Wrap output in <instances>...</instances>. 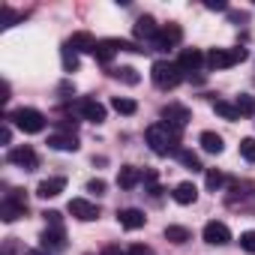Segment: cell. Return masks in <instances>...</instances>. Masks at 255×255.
<instances>
[{
	"label": "cell",
	"instance_id": "cell-17",
	"mask_svg": "<svg viewBox=\"0 0 255 255\" xmlns=\"http://www.w3.org/2000/svg\"><path fill=\"white\" fill-rule=\"evenodd\" d=\"M63 189H66V177H48L36 186V195L39 198H57Z\"/></svg>",
	"mask_w": 255,
	"mask_h": 255
},
{
	"label": "cell",
	"instance_id": "cell-1",
	"mask_svg": "<svg viewBox=\"0 0 255 255\" xmlns=\"http://www.w3.org/2000/svg\"><path fill=\"white\" fill-rule=\"evenodd\" d=\"M144 138H147V144H150V150L156 153V156H177V144H180V132L177 129H171V126H165V123H153V126H147V132H144Z\"/></svg>",
	"mask_w": 255,
	"mask_h": 255
},
{
	"label": "cell",
	"instance_id": "cell-21",
	"mask_svg": "<svg viewBox=\"0 0 255 255\" xmlns=\"http://www.w3.org/2000/svg\"><path fill=\"white\" fill-rule=\"evenodd\" d=\"M114 54H117V45H114V39H102V42H96V51H93V57H96L99 63H111V60H114Z\"/></svg>",
	"mask_w": 255,
	"mask_h": 255
},
{
	"label": "cell",
	"instance_id": "cell-23",
	"mask_svg": "<svg viewBox=\"0 0 255 255\" xmlns=\"http://www.w3.org/2000/svg\"><path fill=\"white\" fill-rule=\"evenodd\" d=\"M213 111H216L219 117H225V120H237V117H240L237 105H231V102H225V99H216V102H213Z\"/></svg>",
	"mask_w": 255,
	"mask_h": 255
},
{
	"label": "cell",
	"instance_id": "cell-38",
	"mask_svg": "<svg viewBox=\"0 0 255 255\" xmlns=\"http://www.w3.org/2000/svg\"><path fill=\"white\" fill-rule=\"evenodd\" d=\"M102 255H129V252L120 249V246H105V249H102Z\"/></svg>",
	"mask_w": 255,
	"mask_h": 255
},
{
	"label": "cell",
	"instance_id": "cell-30",
	"mask_svg": "<svg viewBox=\"0 0 255 255\" xmlns=\"http://www.w3.org/2000/svg\"><path fill=\"white\" fill-rule=\"evenodd\" d=\"M111 75H117V78H120V81H126V84H138V81H141V78H138V72H135L132 66H123V69H114Z\"/></svg>",
	"mask_w": 255,
	"mask_h": 255
},
{
	"label": "cell",
	"instance_id": "cell-20",
	"mask_svg": "<svg viewBox=\"0 0 255 255\" xmlns=\"http://www.w3.org/2000/svg\"><path fill=\"white\" fill-rule=\"evenodd\" d=\"M66 45H69L72 51H90V54L96 51V39H93L90 33H72Z\"/></svg>",
	"mask_w": 255,
	"mask_h": 255
},
{
	"label": "cell",
	"instance_id": "cell-13",
	"mask_svg": "<svg viewBox=\"0 0 255 255\" xmlns=\"http://www.w3.org/2000/svg\"><path fill=\"white\" fill-rule=\"evenodd\" d=\"M117 222H120L126 231H138V228H144L147 216H144L138 207H126V210H120V213H117Z\"/></svg>",
	"mask_w": 255,
	"mask_h": 255
},
{
	"label": "cell",
	"instance_id": "cell-5",
	"mask_svg": "<svg viewBox=\"0 0 255 255\" xmlns=\"http://www.w3.org/2000/svg\"><path fill=\"white\" fill-rule=\"evenodd\" d=\"M24 213H27V198L21 195V189H12L3 198V204H0V219H3V222H15Z\"/></svg>",
	"mask_w": 255,
	"mask_h": 255
},
{
	"label": "cell",
	"instance_id": "cell-16",
	"mask_svg": "<svg viewBox=\"0 0 255 255\" xmlns=\"http://www.w3.org/2000/svg\"><path fill=\"white\" fill-rule=\"evenodd\" d=\"M141 180H144V171L135 168V165H123V168L117 171V186H123V189H132V186H138Z\"/></svg>",
	"mask_w": 255,
	"mask_h": 255
},
{
	"label": "cell",
	"instance_id": "cell-22",
	"mask_svg": "<svg viewBox=\"0 0 255 255\" xmlns=\"http://www.w3.org/2000/svg\"><path fill=\"white\" fill-rule=\"evenodd\" d=\"M198 141H201V147H204L207 153H222V147H225V144H222V135H216V132H210V129L201 132Z\"/></svg>",
	"mask_w": 255,
	"mask_h": 255
},
{
	"label": "cell",
	"instance_id": "cell-8",
	"mask_svg": "<svg viewBox=\"0 0 255 255\" xmlns=\"http://www.w3.org/2000/svg\"><path fill=\"white\" fill-rule=\"evenodd\" d=\"M180 39H183V30H180L177 24H165V27H159V33H156V39H153V48L168 51V48H174Z\"/></svg>",
	"mask_w": 255,
	"mask_h": 255
},
{
	"label": "cell",
	"instance_id": "cell-34",
	"mask_svg": "<svg viewBox=\"0 0 255 255\" xmlns=\"http://www.w3.org/2000/svg\"><path fill=\"white\" fill-rule=\"evenodd\" d=\"M18 18H21V15H18V12H12V9H9V6H3V27H9V24H15V21H18Z\"/></svg>",
	"mask_w": 255,
	"mask_h": 255
},
{
	"label": "cell",
	"instance_id": "cell-7",
	"mask_svg": "<svg viewBox=\"0 0 255 255\" xmlns=\"http://www.w3.org/2000/svg\"><path fill=\"white\" fill-rule=\"evenodd\" d=\"M6 159L12 162V165H18V168H24V171H33L36 165H39V156H36V150L33 147H12L9 153H6Z\"/></svg>",
	"mask_w": 255,
	"mask_h": 255
},
{
	"label": "cell",
	"instance_id": "cell-14",
	"mask_svg": "<svg viewBox=\"0 0 255 255\" xmlns=\"http://www.w3.org/2000/svg\"><path fill=\"white\" fill-rule=\"evenodd\" d=\"M48 147L51 150H63V153H75L78 150V138H75V132H54V135H48Z\"/></svg>",
	"mask_w": 255,
	"mask_h": 255
},
{
	"label": "cell",
	"instance_id": "cell-6",
	"mask_svg": "<svg viewBox=\"0 0 255 255\" xmlns=\"http://www.w3.org/2000/svg\"><path fill=\"white\" fill-rule=\"evenodd\" d=\"M192 120V114H189V108L186 105H177V102H171V105H165L162 108V123L165 126H171V129H183V126Z\"/></svg>",
	"mask_w": 255,
	"mask_h": 255
},
{
	"label": "cell",
	"instance_id": "cell-11",
	"mask_svg": "<svg viewBox=\"0 0 255 255\" xmlns=\"http://www.w3.org/2000/svg\"><path fill=\"white\" fill-rule=\"evenodd\" d=\"M204 240L210 243V246H225V243H231V231H228V225L225 222H207L204 225Z\"/></svg>",
	"mask_w": 255,
	"mask_h": 255
},
{
	"label": "cell",
	"instance_id": "cell-40",
	"mask_svg": "<svg viewBox=\"0 0 255 255\" xmlns=\"http://www.w3.org/2000/svg\"><path fill=\"white\" fill-rule=\"evenodd\" d=\"M27 255H51L48 249H27Z\"/></svg>",
	"mask_w": 255,
	"mask_h": 255
},
{
	"label": "cell",
	"instance_id": "cell-32",
	"mask_svg": "<svg viewBox=\"0 0 255 255\" xmlns=\"http://www.w3.org/2000/svg\"><path fill=\"white\" fill-rule=\"evenodd\" d=\"M240 249L249 252V255H255V231H243L240 234Z\"/></svg>",
	"mask_w": 255,
	"mask_h": 255
},
{
	"label": "cell",
	"instance_id": "cell-37",
	"mask_svg": "<svg viewBox=\"0 0 255 255\" xmlns=\"http://www.w3.org/2000/svg\"><path fill=\"white\" fill-rule=\"evenodd\" d=\"M42 216L48 219V225H54V228H60V213H57V210H45Z\"/></svg>",
	"mask_w": 255,
	"mask_h": 255
},
{
	"label": "cell",
	"instance_id": "cell-24",
	"mask_svg": "<svg viewBox=\"0 0 255 255\" xmlns=\"http://www.w3.org/2000/svg\"><path fill=\"white\" fill-rule=\"evenodd\" d=\"M177 159H180V165L189 168V171H201V168H204L201 159H198V153H192V150H177Z\"/></svg>",
	"mask_w": 255,
	"mask_h": 255
},
{
	"label": "cell",
	"instance_id": "cell-18",
	"mask_svg": "<svg viewBox=\"0 0 255 255\" xmlns=\"http://www.w3.org/2000/svg\"><path fill=\"white\" fill-rule=\"evenodd\" d=\"M156 33H159V24H156L150 15H141V18L135 21V36H138V39L153 42V39H156Z\"/></svg>",
	"mask_w": 255,
	"mask_h": 255
},
{
	"label": "cell",
	"instance_id": "cell-31",
	"mask_svg": "<svg viewBox=\"0 0 255 255\" xmlns=\"http://www.w3.org/2000/svg\"><path fill=\"white\" fill-rule=\"evenodd\" d=\"M240 156L246 162H255V138H243L240 141Z\"/></svg>",
	"mask_w": 255,
	"mask_h": 255
},
{
	"label": "cell",
	"instance_id": "cell-2",
	"mask_svg": "<svg viewBox=\"0 0 255 255\" xmlns=\"http://www.w3.org/2000/svg\"><path fill=\"white\" fill-rule=\"evenodd\" d=\"M150 78H153V84H156L159 90H174V87L183 81V72H180V66L171 63V60H156L153 69H150Z\"/></svg>",
	"mask_w": 255,
	"mask_h": 255
},
{
	"label": "cell",
	"instance_id": "cell-39",
	"mask_svg": "<svg viewBox=\"0 0 255 255\" xmlns=\"http://www.w3.org/2000/svg\"><path fill=\"white\" fill-rule=\"evenodd\" d=\"M0 141H3V144L12 141V129H9V126H3V132H0Z\"/></svg>",
	"mask_w": 255,
	"mask_h": 255
},
{
	"label": "cell",
	"instance_id": "cell-27",
	"mask_svg": "<svg viewBox=\"0 0 255 255\" xmlns=\"http://www.w3.org/2000/svg\"><path fill=\"white\" fill-rule=\"evenodd\" d=\"M111 108H114L117 114H135V111H138L135 99H126V96H114V99H111Z\"/></svg>",
	"mask_w": 255,
	"mask_h": 255
},
{
	"label": "cell",
	"instance_id": "cell-28",
	"mask_svg": "<svg viewBox=\"0 0 255 255\" xmlns=\"http://www.w3.org/2000/svg\"><path fill=\"white\" fill-rule=\"evenodd\" d=\"M60 57H63V69L66 72H75L78 69V51H72L69 45H63L60 48Z\"/></svg>",
	"mask_w": 255,
	"mask_h": 255
},
{
	"label": "cell",
	"instance_id": "cell-15",
	"mask_svg": "<svg viewBox=\"0 0 255 255\" xmlns=\"http://www.w3.org/2000/svg\"><path fill=\"white\" fill-rule=\"evenodd\" d=\"M78 111H81V117L90 120V123H102V120H105V105L96 102V99H81V102H78Z\"/></svg>",
	"mask_w": 255,
	"mask_h": 255
},
{
	"label": "cell",
	"instance_id": "cell-9",
	"mask_svg": "<svg viewBox=\"0 0 255 255\" xmlns=\"http://www.w3.org/2000/svg\"><path fill=\"white\" fill-rule=\"evenodd\" d=\"M207 57L198 51V48H183L180 51V57H177V66H180V72L183 75H192V72H198L201 69V63H204Z\"/></svg>",
	"mask_w": 255,
	"mask_h": 255
},
{
	"label": "cell",
	"instance_id": "cell-12",
	"mask_svg": "<svg viewBox=\"0 0 255 255\" xmlns=\"http://www.w3.org/2000/svg\"><path fill=\"white\" fill-rule=\"evenodd\" d=\"M42 249H48L51 255H57V252H63L66 249V234H63V228H54V225H48L45 231H42Z\"/></svg>",
	"mask_w": 255,
	"mask_h": 255
},
{
	"label": "cell",
	"instance_id": "cell-3",
	"mask_svg": "<svg viewBox=\"0 0 255 255\" xmlns=\"http://www.w3.org/2000/svg\"><path fill=\"white\" fill-rule=\"evenodd\" d=\"M9 120L18 126L21 132H27V135H36V132L45 129V114L36 111V108H18V111L9 114Z\"/></svg>",
	"mask_w": 255,
	"mask_h": 255
},
{
	"label": "cell",
	"instance_id": "cell-25",
	"mask_svg": "<svg viewBox=\"0 0 255 255\" xmlns=\"http://www.w3.org/2000/svg\"><path fill=\"white\" fill-rule=\"evenodd\" d=\"M189 237H192V234H189V228H183V225H168V228H165V240H171V243H177V246L186 243Z\"/></svg>",
	"mask_w": 255,
	"mask_h": 255
},
{
	"label": "cell",
	"instance_id": "cell-35",
	"mask_svg": "<svg viewBox=\"0 0 255 255\" xmlns=\"http://www.w3.org/2000/svg\"><path fill=\"white\" fill-rule=\"evenodd\" d=\"M87 192L102 195V192H105V180H99V177H96V180H90V183H87Z\"/></svg>",
	"mask_w": 255,
	"mask_h": 255
},
{
	"label": "cell",
	"instance_id": "cell-4",
	"mask_svg": "<svg viewBox=\"0 0 255 255\" xmlns=\"http://www.w3.org/2000/svg\"><path fill=\"white\" fill-rule=\"evenodd\" d=\"M243 60H246V48H213L204 63L210 69H228V66L243 63Z\"/></svg>",
	"mask_w": 255,
	"mask_h": 255
},
{
	"label": "cell",
	"instance_id": "cell-19",
	"mask_svg": "<svg viewBox=\"0 0 255 255\" xmlns=\"http://www.w3.org/2000/svg\"><path fill=\"white\" fill-rule=\"evenodd\" d=\"M174 201L177 204H195V198H198V189H195V183H189V180H183V183H177L174 186Z\"/></svg>",
	"mask_w": 255,
	"mask_h": 255
},
{
	"label": "cell",
	"instance_id": "cell-36",
	"mask_svg": "<svg viewBox=\"0 0 255 255\" xmlns=\"http://www.w3.org/2000/svg\"><path fill=\"white\" fill-rule=\"evenodd\" d=\"M204 6H207V9H216V12H225V9H228V3H225V0H207Z\"/></svg>",
	"mask_w": 255,
	"mask_h": 255
},
{
	"label": "cell",
	"instance_id": "cell-10",
	"mask_svg": "<svg viewBox=\"0 0 255 255\" xmlns=\"http://www.w3.org/2000/svg\"><path fill=\"white\" fill-rule=\"evenodd\" d=\"M69 213H72L78 222H93V219H99V207L90 204L87 198H72V201H69Z\"/></svg>",
	"mask_w": 255,
	"mask_h": 255
},
{
	"label": "cell",
	"instance_id": "cell-33",
	"mask_svg": "<svg viewBox=\"0 0 255 255\" xmlns=\"http://www.w3.org/2000/svg\"><path fill=\"white\" fill-rule=\"evenodd\" d=\"M126 252H129V255H153V249H150V246H144V243H132Z\"/></svg>",
	"mask_w": 255,
	"mask_h": 255
},
{
	"label": "cell",
	"instance_id": "cell-26",
	"mask_svg": "<svg viewBox=\"0 0 255 255\" xmlns=\"http://www.w3.org/2000/svg\"><path fill=\"white\" fill-rule=\"evenodd\" d=\"M234 105H237L240 117H255V96H249V93H240Z\"/></svg>",
	"mask_w": 255,
	"mask_h": 255
},
{
	"label": "cell",
	"instance_id": "cell-29",
	"mask_svg": "<svg viewBox=\"0 0 255 255\" xmlns=\"http://www.w3.org/2000/svg\"><path fill=\"white\" fill-rule=\"evenodd\" d=\"M204 183H207V189H210V192H216V189H222V183H225V174H222V171H216V168H207V174H204Z\"/></svg>",
	"mask_w": 255,
	"mask_h": 255
}]
</instances>
